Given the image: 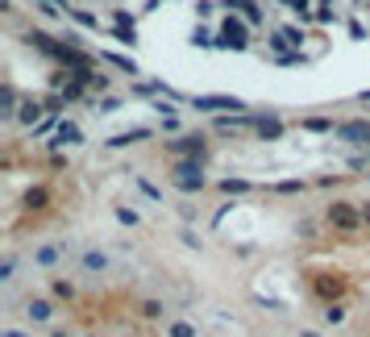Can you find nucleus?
<instances>
[{
    "mask_svg": "<svg viewBox=\"0 0 370 337\" xmlns=\"http://www.w3.org/2000/svg\"><path fill=\"white\" fill-rule=\"evenodd\" d=\"M167 179H171V188L183 192V196H200V192L208 188V171H204V163H196V158H171Z\"/></svg>",
    "mask_w": 370,
    "mask_h": 337,
    "instance_id": "1",
    "label": "nucleus"
},
{
    "mask_svg": "<svg viewBox=\"0 0 370 337\" xmlns=\"http://www.w3.org/2000/svg\"><path fill=\"white\" fill-rule=\"evenodd\" d=\"M325 225L337 233V238H358L367 225H362V208L350 204V200H329L325 204Z\"/></svg>",
    "mask_w": 370,
    "mask_h": 337,
    "instance_id": "2",
    "label": "nucleus"
},
{
    "mask_svg": "<svg viewBox=\"0 0 370 337\" xmlns=\"http://www.w3.org/2000/svg\"><path fill=\"white\" fill-rule=\"evenodd\" d=\"M308 292L312 300L325 309V304H346V292H350V279L342 271H312L308 275Z\"/></svg>",
    "mask_w": 370,
    "mask_h": 337,
    "instance_id": "3",
    "label": "nucleus"
},
{
    "mask_svg": "<svg viewBox=\"0 0 370 337\" xmlns=\"http://www.w3.org/2000/svg\"><path fill=\"white\" fill-rule=\"evenodd\" d=\"M192 108L204 117H225V113H250V104L242 96H225V92H200L192 96Z\"/></svg>",
    "mask_w": 370,
    "mask_h": 337,
    "instance_id": "4",
    "label": "nucleus"
},
{
    "mask_svg": "<svg viewBox=\"0 0 370 337\" xmlns=\"http://www.w3.org/2000/svg\"><path fill=\"white\" fill-rule=\"evenodd\" d=\"M162 146H167L171 158H196V163H208V158H212L208 133H179V138H171V142H162Z\"/></svg>",
    "mask_w": 370,
    "mask_h": 337,
    "instance_id": "5",
    "label": "nucleus"
},
{
    "mask_svg": "<svg viewBox=\"0 0 370 337\" xmlns=\"http://www.w3.org/2000/svg\"><path fill=\"white\" fill-rule=\"evenodd\" d=\"M250 29H254V25H250L246 17L229 13V17L221 21V29H217V38H221L217 46H221V50H250Z\"/></svg>",
    "mask_w": 370,
    "mask_h": 337,
    "instance_id": "6",
    "label": "nucleus"
},
{
    "mask_svg": "<svg viewBox=\"0 0 370 337\" xmlns=\"http://www.w3.org/2000/svg\"><path fill=\"white\" fill-rule=\"evenodd\" d=\"M58 309H62V304L50 300V296H29V300H25V321H29L33 329H46V325L58 317Z\"/></svg>",
    "mask_w": 370,
    "mask_h": 337,
    "instance_id": "7",
    "label": "nucleus"
},
{
    "mask_svg": "<svg viewBox=\"0 0 370 337\" xmlns=\"http://www.w3.org/2000/svg\"><path fill=\"white\" fill-rule=\"evenodd\" d=\"M21 42H25L29 50H37L42 58H50V63H58V50H62V38H54V33H46V29H25V33H21Z\"/></svg>",
    "mask_w": 370,
    "mask_h": 337,
    "instance_id": "8",
    "label": "nucleus"
},
{
    "mask_svg": "<svg viewBox=\"0 0 370 337\" xmlns=\"http://www.w3.org/2000/svg\"><path fill=\"white\" fill-rule=\"evenodd\" d=\"M154 133H158L154 125H133V129H121V133L104 138L100 146H104V150H129V146H142V142H150Z\"/></svg>",
    "mask_w": 370,
    "mask_h": 337,
    "instance_id": "9",
    "label": "nucleus"
},
{
    "mask_svg": "<svg viewBox=\"0 0 370 337\" xmlns=\"http://www.w3.org/2000/svg\"><path fill=\"white\" fill-rule=\"evenodd\" d=\"M333 138H337V142H350V146H358V150H367V146H370V117H354V121H342Z\"/></svg>",
    "mask_w": 370,
    "mask_h": 337,
    "instance_id": "10",
    "label": "nucleus"
},
{
    "mask_svg": "<svg viewBox=\"0 0 370 337\" xmlns=\"http://www.w3.org/2000/svg\"><path fill=\"white\" fill-rule=\"evenodd\" d=\"M42 121H46V104H42V96H25L21 108H17V125H21V129H37Z\"/></svg>",
    "mask_w": 370,
    "mask_h": 337,
    "instance_id": "11",
    "label": "nucleus"
},
{
    "mask_svg": "<svg viewBox=\"0 0 370 337\" xmlns=\"http://www.w3.org/2000/svg\"><path fill=\"white\" fill-rule=\"evenodd\" d=\"M283 133H287V125H283V117H279L275 108L258 113V129H254V138H258V142H279Z\"/></svg>",
    "mask_w": 370,
    "mask_h": 337,
    "instance_id": "12",
    "label": "nucleus"
},
{
    "mask_svg": "<svg viewBox=\"0 0 370 337\" xmlns=\"http://www.w3.org/2000/svg\"><path fill=\"white\" fill-rule=\"evenodd\" d=\"M62 250H67V242H42V246H33L29 263H33V267H42V271H54V267H58V258H62Z\"/></svg>",
    "mask_w": 370,
    "mask_h": 337,
    "instance_id": "13",
    "label": "nucleus"
},
{
    "mask_svg": "<svg viewBox=\"0 0 370 337\" xmlns=\"http://www.w3.org/2000/svg\"><path fill=\"white\" fill-rule=\"evenodd\" d=\"M167 300L162 296H142V300H133V317L137 321H167Z\"/></svg>",
    "mask_w": 370,
    "mask_h": 337,
    "instance_id": "14",
    "label": "nucleus"
},
{
    "mask_svg": "<svg viewBox=\"0 0 370 337\" xmlns=\"http://www.w3.org/2000/svg\"><path fill=\"white\" fill-rule=\"evenodd\" d=\"M46 146H50V150H71V146H83V129H79L75 121H67V117H62L58 133H54V138H50Z\"/></svg>",
    "mask_w": 370,
    "mask_h": 337,
    "instance_id": "15",
    "label": "nucleus"
},
{
    "mask_svg": "<svg viewBox=\"0 0 370 337\" xmlns=\"http://www.w3.org/2000/svg\"><path fill=\"white\" fill-rule=\"evenodd\" d=\"M50 300H58L62 309H71L75 300H79V288H75V279H67V275H50V292H46Z\"/></svg>",
    "mask_w": 370,
    "mask_h": 337,
    "instance_id": "16",
    "label": "nucleus"
},
{
    "mask_svg": "<svg viewBox=\"0 0 370 337\" xmlns=\"http://www.w3.org/2000/svg\"><path fill=\"white\" fill-rule=\"evenodd\" d=\"M21 208H25L29 217L46 213V208H50V188H46V183H33V188H25V196H21Z\"/></svg>",
    "mask_w": 370,
    "mask_h": 337,
    "instance_id": "17",
    "label": "nucleus"
},
{
    "mask_svg": "<svg viewBox=\"0 0 370 337\" xmlns=\"http://www.w3.org/2000/svg\"><path fill=\"white\" fill-rule=\"evenodd\" d=\"M221 8H229V13H237V17H246L250 25H262V21H267V8H262L258 0H221Z\"/></svg>",
    "mask_w": 370,
    "mask_h": 337,
    "instance_id": "18",
    "label": "nucleus"
},
{
    "mask_svg": "<svg viewBox=\"0 0 370 337\" xmlns=\"http://www.w3.org/2000/svg\"><path fill=\"white\" fill-rule=\"evenodd\" d=\"M79 267H83L87 275H104V271L112 267V258H108L104 250H96V246H92V250H83V254H79Z\"/></svg>",
    "mask_w": 370,
    "mask_h": 337,
    "instance_id": "19",
    "label": "nucleus"
},
{
    "mask_svg": "<svg viewBox=\"0 0 370 337\" xmlns=\"http://www.w3.org/2000/svg\"><path fill=\"white\" fill-rule=\"evenodd\" d=\"M96 58H100V63H108V67H117V71H125V75H142L137 58H129V54H117V50H100Z\"/></svg>",
    "mask_w": 370,
    "mask_h": 337,
    "instance_id": "20",
    "label": "nucleus"
},
{
    "mask_svg": "<svg viewBox=\"0 0 370 337\" xmlns=\"http://www.w3.org/2000/svg\"><path fill=\"white\" fill-rule=\"evenodd\" d=\"M21 100H25V96H17V88L4 79V88H0V117H4V121H17V108H21Z\"/></svg>",
    "mask_w": 370,
    "mask_h": 337,
    "instance_id": "21",
    "label": "nucleus"
},
{
    "mask_svg": "<svg viewBox=\"0 0 370 337\" xmlns=\"http://www.w3.org/2000/svg\"><path fill=\"white\" fill-rule=\"evenodd\" d=\"M337 125L342 121H333V117H300L296 121V129H304V133H337Z\"/></svg>",
    "mask_w": 370,
    "mask_h": 337,
    "instance_id": "22",
    "label": "nucleus"
},
{
    "mask_svg": "<svg viewBox=\"0 0 370 337\" xmlns=\"http://www.w3.org/2000/svg\"><path fill=\"white\" fill-rule=\"evenodd\" d=\"M217 192H221V196H250L254 183H250L246 175H229V179H217Z\"/></svg>",
    "mask_w": 370,
    "mask_h": 337,
    "instance_id": "23",
    "label": "nucleus"
},
{
    "mask_svg": "<svg viewBox=\"0 0 370 337\" xmlns=\"http://www.w3.org/2000/svg\"><path fill=\"white\" fill-rule=\"evenodd\" d=\"M346 321H350V304H325L321 309V325L325 329H342Z\"/></svg>",
    "mask_w": 370,
    "mask_h": 337,
    "instance_id": "24",
    "label": "nucleus"
},
{
    "mask_svg": "<svg viewBox=\"0 0 370 337\" xmlns=\"http://www.w3.org/2000/svg\"><path fill=\"white\" fill-rule=\"evenodd\" d=\"M167 337H204L196 321H183V317H171L167 321Z\"/></svg>",
    "mask_w": 370,
    "mask_h": 337,
    "instance_id": "25",
    "label": "nucleus"
},
{
    "mask_svg": "<svg viewBox=\"0 0 370 337\" xmlns=\"http://www.w3.org/2000/svg\"><path fill=\"white\" fill-rule=\"evenodd\" d=\"M308 188H312L308 179H279V183H271V192H275V196H304Z\"/></svg>",
    "mask_w": 370,
    "mask_h": 337,
    "instance_id": "26",
    "label": "nucleus"
},
{
    "mask_svg": "<svg viewBox=\"0 0 370 337\" xmlns=\"http://www.w3.org/2000/svg\"><path fill=\"white\" fill-rule=\"evenodd\" d=\"M87 92H92V96H108V92H112V75H104V71L96 67V71L87 75Z\"/></svg>",
    "mask_w": 370,
    "mask_h": 337,
    "instance_id": "27",
    "label": "nucleus"
},
{
    "mask_svg": "<svg viewBox=\"0 0 370 337\" xmlns=\"http://www.w3.org/2000/svg\"><path fill=\"white\" fill-rule=\"evenodd\" d=\"M112 217H117V225H125V229H137V225H142V213L129 208V204H112Z\"/></svg>",
    "mask_w": 370,
    "mask_h": 337,
    "instance_id": "28",
    "label": "nucleus"
},
{
    "mask_svg": "<svg viewBox=\"0 0 370 337\" xmlns=\"http://www.w3.org/2000/svg\"><path fill=\"white\" fill-rule=\"evenodd\" d=\"M217 42H221V38H217L208 25H196V29H192V46H196V50H212Z\"/></svg>",
    "mask_w": 370,
    "mask_h": 337,
    "instance_id": "29",
    "label": "nucleus"
},
{
    "mask_svg": "<svg viewBox=\"0 0 370 337\" xmlns=\"http://www.w3.org/2000/svg\"><path fill=\"white\" fill-rule=\"evenodd\" d=\"M67 21H75L79 29H100V17H96V13H87V8H71V13H67Z\"/></svg>",
    "mask_w": 370,
    "mask_h": 337,
    "instance_id": "30",
    "label": "nucleus"
},
{
    "mask_svg": "<svg viewBox=\"0 0 370 337\" xmlns=\"http://www.w3.org/2000/svg\"><path fill=\"white\" fill-rule=\"evenodd\" d=\"M117 108H121V96H96V100H92V113H96V117H108V113H117Z\"/></svg>",
    "mask_w": 370,
    "mask_h": 337,
    "instance_id": "31",
    "label": "nucleus"
},
{
    "mask_svg": "<svg viewBox=\"0 0 370 337\" xmlns=\"http://www.w3.org/2000/svg\"><path fill=\"white\" fill-rule=\"evenodd\" d=\"M337 17H342V13H337V0H321V4H317V21H321V25H337Z\"/></svg>",
    "mask_w": 370,
    "mask_h": 337,
    "instance_id": "32",
    "label": "nucleus"
},
{
    "mask_svg": "<svg viewBox=\"0 0 370 337\" xmlns=\"http://www.w3.org/2000/svg\"><path fill=\"white\" fill-rule=\"evenodd\" d=\"M112 42H121V46H137V29H121V25H108L104 29Z\"/></svg>",
    "mask_w": 370,
    "mask_h": 337,
    "instance_id": "33",
    "label": "nucleus"
},
{
    "mask_svg": "<svg viewBox=\"0 0 370 337\" xmlns=\"http://www.w3.org/2000/svg\"><path fill=\"white\" fill-rule=\"evenodd\" d=\"M267 46H271V58H279V54H292V42L283 38V29H275V33L267 38Z\"/></svg>",
    "mask_w": 370,
    "mask_h": 337,
    "instance_id": "34",
    "label": "nucleus"
},
{
    "mask_svg": "<svg viewBox=\"0 0 370 337\" xmlns=\"http://www.w3.org/2000/svg\"><path fill=\"white\" fill-rule=\"evenodd\" d=\"M279 29H283V38L292 42V50H304V42H308V38H304V29H300V25H279Z\"/></svg>",
    "mask_w": 370,
    "mask_h": 337,
    "instance_id": "35",
    "label": "nucleus"
},
{
    "mask_svg": "<svg viewBox=\"0 0 370 337\" xmlns=\"http://www.w3.org/2000/svg\"><path fill=\"white\" fill-rule=\"evenodd\" d=\"M275 67H304L308 63V54L304 50H292V54H279V58H271Z\"/></svg>",
    "mask_w": 370,
    "mask_h": 337,
    "instance_id": "36",
    "label": "nucleus"
},
{
    "mask_svg": "<svg viewBox=\"0 0 370 337\" xmlns=\"http://www.w3.org/2000/svg\"><path fill=\"white\" fill-rule=\"evenodd\" d=\"M17 279V254H4L0 258V283H12Z\"/></svg>",
    "mask_w": 370,
    "mask_h": 337,
    "instance_id": "37",
    "label": "nucleus"
},
{
    "mask_svg": "<svg viewBox=\"0 0 370 337\" xmlns=\"http://www.w3.org/2000/svg\"><path fill=\"white\" fill-rule=\"evenodd\" d=\"M112 25H121V29H137V17H133L129 8H112Z\"/></svg>",
    "mask_w": 370,
    "mask_h": 337,
    "instance_id": "38",
    "label": "nucleus"
},
{
    "mask_svg": "<svg viewBox=\"0 0 370 337\" xmlns=\"http://www.w3.org/2000/svg\"><path fill=\"white\" fill-rule=\"evenodd\" d=\"M346 167H350L354 175H370V158H367V150H362V154H350V163H346Z\"/></svg>",
    "mask_w": 370,
    "mask_h": 337,
    "instance_id": "39",
    "label": "nucleus"
},
{
    "mask_svg": "<svg viewBox=\"0 0 370 337\" xmlns=\"http://www.w3.org/2000/svg\"><path fill=\"white\" fill-rule=\"evenodd\" d=\"M133 183H137V192H142V196H150V200H162V192H158V188H154L146 175H133Z\"/></svg>",
    "mask_w": 370,
    "mask_h": 337,
    "instance_id": "40",
    "label": "nucleus"
},
{
    "mask_svg": "<svg viewBox=\"0 0 370 337\" xmlns=\"http://www.w3.org/2000/svg\"><path fill=\"white\" fill-rule=\"evenodd\" d=\"M179 242H183L187 250H204V242H200V233H196V229H187V225L179 229Z\"/></svg>",
    "mask_w": 370,
    "mask_h": 337,
    "instance_id": "41",
    "label": "nucleus"
},
{
    "mask_svg": "<svg viewBox=\"0 0 370 337\" xmlns=\"http://www.w3.org/2000/svg\"><path fill=\"white\" fill-rule=\"evenodd\" d=\"M346 179H350V175H317V188H325V192L333 188V192H337V188H342Z\"/></svg>",
    "mask_w": 370,
    "mask_h": 337,
    "instance_id": "42",
    "label": "nucleus"
},
{
    "mask_svg": "<svg viewBox=\"0 0 370 337\" xmlns=\"http://www.w3.org/2000/svg\"><path fill=\"white\" fill-rule=\"evenodd\" d=\"M217 8H221V0H196V17H200V21H208Z\"/></svg>",
    "mask_w": 370,
    "mask_h": 337,
    "instance_id": "43",
    "label": "nucleus"
},
{
    "mask_svg": "<svg viewBox=\"0 0 370 337\" xmlns=\"http://www.w3.org/2000/svg\"><path fill=\"white\" fill-rule=\"evenodd\" d=\"M296 233H300L304 242H312V238L321 233V225H317V221H300V225H296Z\"/></svg>",
    "mask_w": 370,
    "mask_h": 337,
    "instance_id": "44",
    "label": "nucleus"
},
{
    "mask_svg": "<svg viewBox=\"0 0 370 337\" xmlns=\"http://www.w3.org/2000/svg\"><path fill=\"white\" fill-rule=\"evenodd\" d=\"M158 129H162V133H171V138H179V117H162V121H158Z\"/></svg>",
    "mask_w": 370,
    "mask_h": 337,
    "instance_id": "45",
    "label": "nucleus"
},
{
    "mask_svg": "<svg viewBox=\"0 0 370 337\" xmlns=\"http://www.w3.org/2000/svg\"><path fill=\"white\" fill-rule=\"evenodd\" d=\"M233 254H237V258H254L258 246H254V242H242V246H233Z\"/></svg>",
    "mask_w": 370,
    "mask_h": 337,
    "instance_id": "46",
    "label": "nucleus"
},
{
    "mask_svg": "<svg viewBox=\"0 0 370 337\" xmlns=\"http://www.w3.org/2000/svg\"><path fill=\"white\" fill-rule=\"evenodd\" d=\"M258 304L271 309V313H287V304H283V300H271V296H258Z\"/></svg>",
    "mask_w": 370,
    "mask_h": 337,
    "instance_id": "47",
    "label": "nucleus"
},
{
    "mask_svg": "<svg viewBox=\"0 0 370 337\" xmlns=\"http://www.w3.org/2000/svg\"><path fill=\"white\" fill-rule=\"evenodd\" d=\"M37 4H50V8H54V13H62V17H67V13H71V8H75V4H71V0H37Z\"/></svg>",
    "mask_w": 370,
    "mask_h": 337,
    "instance_id": "48",
    "label": "nucleus"
},
{
    "mask_svg": "<svg viewBox=\"0 0 370 337\" xmlns=\"http://www.w3.org/2000/svg\"><path fill=\"white\" fill-rule=\"evenodd\" d=\"M179 217L192 225V221H200V208H192V204H179Z\"/></svg>",
    "mask_w": 370,
    "mask_h": 337,
    "instance_id": "49",
    "label": "nucleus"
},
{
    "mask_svg": "<svg viewBox=\"0 0 370 337\" xmlns=\"http://www.w3.org/2000/svg\"><path fill=\"white\" fill-rule=\"evenodd\" d=\"M229 213H233V204H229V200H225V204H221V208H217V213H212V225H221V221H225V217H229Z\"/></svg>",
    "mask_w": 370,
    "mask_h": 337,
    "instance_id": "50",
    "label": "nucleus"
},
{
    "mask_svg": "<svg viewBox=\"0 0 370 337\" xmlns=\"http://www.w3.org/2000/svg\"><path fill=\"white\" fill-rule=\"evenodd\" d=\"M350 38H367V25H362V21H358V17H354V21H350Z\"/></svg>",
    "mask_w": 370,
    "mask_h": 337,
    "instance_id": "51",
    "label": "nucleus"
},
{
    "mask_svg": "<svg viewBox=\"0 0 370 337\" xmlns=\"http://www.w3.org/2000/svg\"><path fill=\"white\" fill-rule=\"evenodd\" d=\"M50 337H75V329H71V325H67V329H62V325H54V329H50Z\"/></svg>",
    "mask_w": 370,
    "mask_h": 337,
    "instance_id": "52",
    "label": "nucleus"
},
{
    "mask_svg": "<svg viewBox=\"0 0 370 337\" xmlns=\"http://www.w3.org/2000/svg\"><path fill=\"white\" fill-rule=\"evenodd\" d=\"M0 337H33V334H25V329H12V325H8V329H0Z\"/></svg>",
    "mask_w": 370,
    "mask_h": 337,
    "instance_id": "53",
    "label": "nucleus"
},
{
    "mask_svg": "<svg viewBox=\"0 0 370 337\" xmlns=\"http://www.w3.org/2000/svg\"><path fill=\"white\" fill-rule=\"evenodd\" d=\"M0 13H4V17H12V13H17V4H12V0H0Z\"/></svg>",
    "mask_w": 370,
    "mask_h": 337,
    "instance_id": "54",
    "label": "nucleus"
},
{
    "mask_svg": "<svg viewBox=\"0 0 370 337\" xmlns=\"http://www.w3.org/2000/svg\"><path fill=\"white\" fill-rule=\"evenodd\" d=\"M358 208H362V225L370 229V200H367V204H358Z\"/></svg>",
    "mask_w": 370,
    "mask_h": 337,
    "instance_id": "55",
    "label": "nucleus"
},
{
    "mask_svg": "<svg viewBox=\"0 0 370 337\" xmlns=\"http://www.w3.org/2000/svg\"><path fill=\"white\" fill-rule=\"evenodd\" d=\"M300 337H325L321 329H300Z\"/></svg>",
    "mask_w": 370,
    "mask_h": 337,
    "instance_id": "56",
    "label": "nucleus"
},
{
    "mask_svg": "<svg viewBox=\"0 0 370 337\" xmlns=\"http://www.w3.org/2000/svg\"><path fill=\"white\" fill-rule=\"evenodd\" d=\"M358 104H370V92H358Z\"/></svg>",
    "mask_w": 370,
    "mask_h": 337,
    "instance_id": "57",
    "label": "nucleus"
},
{
    "mask_svg": "<svg viewBox=\"0 0 370 337\" xmlns=\"http://www.w3.org/2000/svg\"><path fill=\"white\" fill-rule=\"evenodd\" d=\"M83 337H100V334H83Z\"/></svg>",
    "mask_w": 370,
    "mask_h": 337,
    "instance_id": "58",
    "label": "nucleus"
},
{
    "mask_svg": "<svg viewBox=\"0 0 370 337\" xmlns=\"http://www.w3.org/2000/svg\"><path fill=\"white\" fill-rule=\"evenodd\" d=\"M283 4H296V0H283Z\"/></svg>",
    "mask_w": 370,
    "mask_h": 337,
    "instance_id": "59",
    "label": "nucleus"
},
{
    "mask_svg": "<svg viewBox=\"0 0 370 337\" xmlns=\"http://www.w3.org/2000/svg\"><path fill=\"white\" fill-rule=\"evenodd\" d=\"M367 158H370V146H367Z\"/></svg>",
    "mask_w": 370,
    "mask_h": 337,
    "instance_id": "60",
    "label": "nucleus"
},
{
    "mask_svg": "<svg viewBox=\"0 0 370 337\" xmlns=\"http://www.w3.org/2000/svg\"><path fill=\"white\" fill-rule=\"evenodd\" d=\"M354 4H362V0H354Z\"/></svg>",
    "mask_w": 370,
    "mask_h": 337,
    "instance_id": "61",
    "label": "nucleus"
}]
</instances>
